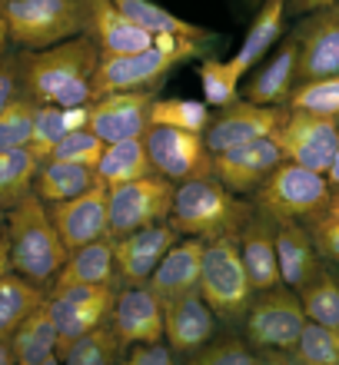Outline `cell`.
<instances>
[{"label":"cell","mask_w":339,"mask_h":365,"mask_svg":"<svg viewBox=\"0 0 339 365\" xmlns=\"http://www.w3.org/2000/svg\"><path fill=\"white\" fill-rule=\"evenodd\" d=\"M100 63V47L87 34L44 50H24L17 57L20 90L37 103L80 106L93 100V70Z\"/></svg>","instance_id":"6da1fadb"},{"label":"cell","mask_w":339,"mask_h":365,"mask_svg":"<svg viewBox=\"0 0 339 365\" xmlns=\"http://www.w3.org/2000/svg\"><path fill=\"white\" fill-rule=\"evenodd\" d=\"M7 240H10V266L14 272L27 276L37 286H50L60 266L67 262L70 250L60 240L57 226L50 220L47 202L30 190L24 200L7 210Z\"/></svg>","instance_id":"7a4b0ae2"},{"label":"cell","mask_w":339,"mask_h":365,"mask_svg":"<svg viewBox=\"0 0 339 365\" xmlns=\"http://www.w3.org/2000/svg\"><path fill=\"white\" fill-rule=\"evenodd\" d=\"M253 216V206L230 192L216 176H196L183 180L173 192L170 226L176 236H196V240H220V236H240L243 222Z\"/></svg>","instance_id":"3957f363"},{"label":"cell","mask_w":339,"mask_h":365,"mask_svg":"<svg viewBox=\"0 0 339 365\" xmlns=\"http://www.w3.org/2000/svg\"><path fill=\"white\" fill-rule=\"evenodd\" d=\"M333 196V182L326 173H316L310 166L283 160L266 180L253 190V210L270 216V220H296L310 222L326 210Z\"/></svg>","instance_id":"277c9868"},{"label":"cell","mask_w":339,"mask_h":365,"mask_svg":"<svg viewBox=\"0 0 339 365\" xmlns=\"http://www.w3.org/2000/svg\"><path fill=\"white\" fill-rule=\"evenodd\" d=\"M303 326H306V312L290 286L256 292L250 312L243 316L246 342L260 352V359H276V362H290Z\"/></svg>","instance_id":"5b68a950"},{"label":"cell","mask_w":339,"mask_h":365,"mask_svg":"<svg viewBox=\"0 0 339 365\" xmlns=\"http://www.w3.org/2000/svg\"><path fill=\"white\" fill-rule=\"evenodd\" d=\"M200 296L213 309L216 319L240 322L253 306L256 289L250 282V272L243 266L240 242L236 236L210 240L203 250V272H200Z\"/></svg>","instance_id":"8992f818"},{"label":"cell","mask_w":339,"mask_h":365,"mask_svg":"<svg viewBox=\"0 0 339 365\" xmlns=\"http://www.w3.org/2000/svg\"><path fill=\"white\" fill-rule=\"evenodd\" d=\"M4 17L17 50H44L84 34L80 0H4Z\"/></svg>","instance_id":"52a82bcc"},{"label":"cell","mask_w":339,"mask_h":365,"mask_svg":"<svg viewBox=\"0 0 339 365\" xmlns=\"http://www.w3.org/2000/svg\"><path fill=\"white\" fill-rule=\"evenodd\" d=\"M176 182L160 173L140 176L107 186V216H110V236H123L150 222H166L173 210Z\"/></svg>","instance_id":"ba28073f"},{"label":"cell","mask_w":339,"mask_h":365,"mask_svg":"<svg viewBox=\"0 0 339 365\" xmlns=\"http://www.w3.org/2000/svg\"><path fill=\"white\" fill-rule=\"evenodd\" d=\"M143 143L146 156L153 163V173L166 176V180L183 182L196 180V176H213V153H210L203 133L150 123V130L143 133Z\"/></svg>","instance_id":"9c48e42d"},{"label":"cell","mask_w":339,"mask_h":365,"mask_svg":"<svg viewBox=\"0 0 339 365\" xmlns=\"http://www.w3.org/2000/svg\"><path fill=\"white\" fill-rule=\"evenodd\" d=\"M283 150V160L310 166L316 173H326L339 150V120L310 113V110H286L280 133L273 136Z\"/></svg>","instance_id":"30bf717a"},{"label":"cell","mask_w":339,"mask_h":365,"mask_svg":"<svg viewBox=\"0 0 339 365\" xmlns=\"http://www.w3.org/2000/svg\"><path fill=\"white\" fill-rule=\"evenodd\" d=\"M113 299L116 286H67L57 289V292H47L50 316L57 322L60 349L84 332H90V329L110 322Z\"/></svg>","instance_id":"8fae6325"},{"label":"cell","mask_w":339,"mask_h":365,"mask_svg":"<svg viewBox=\"0 0 339 365\" xmlns=\"http://www.w3.org/2000/svg\"><path fill=\"white\" fill-rule=\"evenodd\" d=\"M173 67L176 60L160 47H146L136 53H123V57H100L93 80H90L93 100L103 93H120V90H160Z\"/></svg>","instance_id":"7c38bea8"},{"label":"cell","mask_w":339,"mask_h":365,"mask_svg":"<svg viewBox=\"0 0 339 365\" xmlns=\"http://www.w3.org/2000/svg\"><path fill=\"white\" fill-rule=\"evenodd\" d=\"M283 120H286V106H263L250 103V100H236V103L223 106L216 120H210L203 140L210 146V153H223L230 146L250 143L260 136H276Z\"/></svg>","instance_id":"4fadbf2b"},{"label":"cell","mask_w":339,"mask_h":365,"mask_svg":"<svg viewBox=\"0 0 339 365\" xmlns=\"http://www.w3.org/2000/svg\"><path fill=\"white\" fill-rule=\"evenodd\" d=\"M156 90H120L90 100V130L103 140H133L150 130V110H153Z\"/></svg>","instance_id":"5bb4252c"},{"label":"cell","mask_w":339,"mask_h":365,"mask_svg":"<svg viewBox=\"0 0 339 365\" xmlns=\"http://www.w3.org/2000/svg\"><path fill=\"white\" fill-rule=\"evenodd\" d=\"M180 240L170 222H150L133 232L113 236V259H116V276L123 286H146L166 250Z\"/></svg>","instance_id":"9a60e30c"},{"label":"cell","mask_w":339,"mask_h":365,"mask_svg":"<svg viewBox=\"0 0 339 365\" xmlns=\"http://www.w3.org/2000/svg\"><path fill=\"white\" fill-rule=\"evenodd\" d=\"M280 163V143L273 136H260V140H250V143L230 146L223 153H213V176L236 196H253V190Z\"/></svg>","instance_id":"2e32d148"},{"label":"cell","mask_w":339,"mask_h":365,"mask_svg":"<svg viewBox=\"0 0 339 365\" xmlns=\"http://www.w3.org/2000/svg\"><path fill=\"white\" fill-rule=\"evenodd\" d=\"M84 7V34L100 47V57H123L153 47V34L136 27L113 0H80Z\"/></svg>","instance_id":"e0dca14e"},{"label":"cell","mask_w":339,"mask_h":365,"mask_svg":"<svg viewBox=\"0 0 339 365\" xmlns=\"http://www.w3.org/2000/svg\"><path fill=\"white\" fill-rule=\"evenodd\" d=\"M296 43H300V63H296V77L303 80H320L336 77L339 73V10H316L306 14L300 27H296Z\"/></svg>","instance_id":"ac0fdd59"},{"label":"cell","mask_w":339,"mask_h":365,"mask_svg":"<svg viewBox=\"0 0 339 365\" xmlns=\"http://www.w3.org/2000/svg\"><path fill=\"white\" fill-rule=\"evenodd\" d=\"M50 220L57 226L60 240L67 242V250H77L84 242H93L100 236H110V216H107V186L93 182L87 192H80L74 200L47 202Z\"/></svg>","instance_id":"d6986e66"},{"label":"cell","mask_w":339,"mask_h":365,"mask_svg":"<svg viewBox=\"0 0 339 365\" xmlns=\"http://www.w3.org/2000/svg\"><path fill=\"white\" fill-rule=\"evenodd\" d=\"M110 326L123 349L163 339V302L146 286H123L113 299Z\"/></svg>","instance_id":"ffe728a7"},{"label":"cell","mask_w":339,"mask_h":365,"mask_svg":"<svg viewBox=\"0 0 339 365\" xmlns=\"http://www.w3.org/2000/svg\"><path fill=\"white\" fill-rule=\"evenodd\" d=\"M213 309L206 306V299L196 292L173 299L163 306V339L166 346L173 349L176 356H190L193 359L200 349H206V342L213 339L216 322H213Z\"/></svg>","instance_id":"44dd1931"},{"label":"cell","mask_w":339,"mask_h":365,"mask_svg":"<svg viewBox=\"0 0 339 365\" xmlns=\"http://www.w3.org/2000/svg\"><path fill=\"white\" fill-rule=\"evenodd\" d=\"M296 63H300V43L290 37L283 47L270 50V57L260 60L256 67L246 73L243 83V100L263 106H286L290 93L296 90L300 77H296Z\"/></svg>","instance_id":"7402d4cb"},{"label":"cell","mask_w":339,"mask_h":365,"mask_svg":"<svg viewBox=\"0 0 339 365\" xmlns=\"http://www.w3.org/2000/svg\"><path fill=\"white\" fill-rule=\"evenodd\" d=\"M203 250H206V240H196V236H186L183 242H173L166 250V256L160 259V266L153 269L146 289L163 306L186 296V292H196L200 289V272H203Z\"/></svg>","instance_id":"603a6c76"},{"label":"cell","mask_w":339,"mask_h":365,"mask_svg":"<svg viewBox=\"0 0 339 365\" xmlns=\"http://www.w3.org/2000/svg\"><path fill=\"white\" fill-rule=\"evenodd\" d=\"M236 242H240L243 266L250 272V282L256 292L283 286L280 256H276V220H270V216H263V212L253 210V216L243 222Z\"/></svg>","instance_id":"cb8c5ba5"},{"label":"cell","mask_w":339,"mask_h":365,"mask_svg":"<svg viewBox=\"0 0 339 365\" xmlns=\"http://www.w3.org/2000/svg\"><path fill=\"white\" fill-rule=\"evenodd\" d=\"M116 259H113V236H100L93 242H84L70 250L67 262L50 282V292L67 286H116Z\"/></svg>","instance_id":"d4e9b609"},{"label":"cell","mask_w":339,"mask_h":365,"mask_svg":"<svg viewBox=\"0 0 339 365\" xmlns=\"http://www.w3.org/2000/svg\"><path fill=\"white\" fill-rule=\"evenodd\" d=\"M276 256H280V279L293 292L303 289L316 272L323 269L320 252L313 246V236L306 222L283 220L276 222Z\"/></svg>","instance_id":"484cf974"},{"label":"cell","mask_w":339,"mask_h":365,"mask_svg":"<svg viewBox=\"0 0 339 365\" xmlns=\"http://www.w3.org/2000/svg\"><path fill=\"white\" fill-rule=\"evenodd\" d=\"M14 356L17 365H54L60 362V336H57V322L50 316V306L40 302L10 336Z\"/></svg>","instance_id":"4316f807"},{"label":"cell","mask_w":339,"mask_h":365,"mask_svg":"<svg viewBox=\"0 0 339 365\" xmlns=\"http://www.w3.org/2000/svg\"><path fill=\"white\" fill-rule=\"evenodd\" d=\"M283 24H286V0H263L250 30H246V37H243L240 50L230 60L240 77H246L263 57H270V50L283 37Z\"/></svg>","instance_id":"83f0119b"},{"label":"cell","mask_w":339,"mask_h":365,"mask_svg":"<svg viewBox=\"0 0 339 365\" xmlns=\"http://www.w3.org/2000/svg\"><path fill=\"white\" fill-rule=\"evenodd\" d=\"M93 182H100L93 166L67 163V160H44L37 176H34V192L44 202H60L87 192Z\"/></svg>","instance_id":"f1b7e54d"},{"label":"cell","mask_w":339,"mask_h":365,"mask_svg":"<svg viewBox=\"0 0 339 365\" xmlns=\"http://www.w3.org/2000/svg\"><path fill=\"white\" fill-rule=\"evenodd\" d=\"M150 173H153V163H150V156H146L143 136L107 143L103 146V153H100L97 176H100L103 186H116V182H126V180H140V176H150Z\"/></svg>","instance_id":"f546056e"},{"label":"cell","mask_w":339,"mask_h":365,"mask_svg":"<svg viewBox=\"0 0 339 365\" xmlns=\"http://www.w3.org/2000/svg\"><path fill=\"white\" fill-rule=\"evenodd\" d=\"M40 302H47L44 286L30 282L27 276H20V272H14V269H10L7 276H0V339L14 336V329H17Z\"/></svg>","instance_id":"4dcf8cb0"},{"label":"cell","mask_w":339,"mask_h":365,"mask_svg":"<svg viewBox=\"0 0 339 365\" xmlns=\"http://www.w3.org/2000/svg\"><path fill=\"white\" fill-rule=\"evenodd\" d=\"M113 4L133 20L136 27H143L146 34H180V37L210 40V30L183 20L180 14L166 10L163 4H156V0H113Z\"/></svg>","instance_id":"1f68e13d"},{"label":"cell","mask_w":339,"mask_h":365,"mask_svg":"<svg viewBox=\"0 0 339 365\" xmlns=\"http://www.w3.org/2000/svg\"><path fill=\"white\" fill-rule=\"evenodd\" d=\"M40 163L44 160L30 146L0 150V210H14L34 190V176H37Z\"/></svg>","instance_id":"d6a6232c"},{"label":"cell","mask_w":339,"mask_h":365,"mask_svg":"<svg viewBox=\"0 0 339 365\" xmlns=\"http://www.w3.org/2000/svg\"><path fill=\"white\" fill-rule=\"evenodd\" d=\"M123 356H126V349L116 339L110 322L90 329V332H84V336H77L74 342H67V346L60 349V362H67V365H113Z\"/></svg>","instance_id":"836d02e7"},{"label":"cell","mask_w":339,"mask_h":365,"mask_svg":"<svg viewBox=\"0 0 339 365\" xmlns=\"http://www.w3.org/2000/svg\"><path fill=\"white\" fill-rule=\"evenodd\" d=\"M296 296H300V302H303L306 319L339 329V282L326 269H320L306 286L296 289Z\"/></svg>","instance_id":"e575fe53"},{"label":"cell","mask_w":339,"mask_h":365,"mask_svg":"<svg viewBox=\"0 0 339 365\" xmlns=\"http://www.w3.org/2000/svg\"><path fill=\"white\" fill-rule=\"evenodd\" d=\"M290 362H300V365H339V329L306 319V326H303L300 342H296V349H293Z\"/></svg>","instance_id":"d590c367"},{"label":"cell","mask_w":339,"mask_h":365,"mask_svg":"<svg viewBox=\"0 0 339 365\" xmlns=\"http://www.w3.org/2000/svg\"><path fill=\"white\" fill-rule=\"evenodd\" d=\"M34 113H37V100L20 90V93L0 110V150L30 146V136H34Z\"/></svg>","instance_id":"8d00e7d4"},{"label":"cell","mask_w":339,"mask_h":365,"mask_svg":"<svg viewBox=\"0 0 339 365\" xmlns=\"http://www.w3.org/2000/svg\"><path fill=\"white\" fill-rule=\"evenodd\" d=\"M200 83H203L206 103L216 106V110H223V106H230V103H236V100H240L243 77L233 70L230 60L206 57L203 63H200Z\"/></svg>","instance_id":"74e56055"},{"label":"cell","mask_w":339,"mask_h":365,"mask_svg":"<svg viewBox=\"0 0 339 365\" xmlns=\"http://www.w3.org/2000/svg\"><path fill=\"white\" fill-rule=\"evenodd\" d=\"M286 106H293V110H310V113L339 120V73L336 77L303 80L300 87L290 93Z\"/></svg>","instance_id":"f35d334b"},{"label":"cell","mask_w":339,"mask_h":365,"mask_svg":"<svg viewBox=\"0 0 339 365\" xmlns=\"http://www.w3.org/2000/svg\"><path fill=\"white\" fill-rule=\"evenodd\" d=\"M150 123L180 126V130L206 133V126H210V110H206V103H200V100H153Z\"/></svg>","instance_id":"ab89813d"},{"label":"cell","mask_w":339,"mask_h":365,"mask_svg":"<svg viewBox=\"0 0 339 365\" xmlns=\"http://www.w3.org/2000/svg\"><path fill=\"white\" fill-rule=\"evenodd\" d=\"M70 133V123H67V106H57V103H37V113H34V136H30V150L47 160L50 150L57 146L60 136Z\"/></svg>","instance_id":"60d3db41"},{"label":"cell","mask_w":339,"mask_h":365,"mask_svg":"<svg viewBox=\"0 0 339 365\" xmlns=\"http://www.w3.org/2000/svg\"><path fill=\"white\" fill-rule=\"evenodd\" d=\"M103 146L107 143H103L90 126H84V130H70L67 136H60L47 160H67V163H84V166H93V170H97Z\"/></svg>","instance_id":"b9f144b4"},{"label":"cell","mask_w":339,"mask_h":365,"mask_svg":"<svg viewBox=\"0 0 339 365\" xmlns=\"http://www.w3.org/2000/svg\"><path fill=\"white\" fill-rule=\"evenodd\" d=\"M193 362L200 365H256L260 362V352L246 342V339H210L206 342V349H200L193 356Z\"/></svg>","instance_id":"7bdbcfd3"},{"label":"cell","mask_w":339,"mask_h":365,"mask_svg":"<svg viewBox=\"0 0 339 365\" xmlns=\"http://www.w3.org/2000/svg\"><path fill=\"white\" fill-rule=\"evenodd\" d=\"M306 230H310V236H313L316 252L326 256L330 262H339V216L323 210L320 216H313V220L306 222Z\"/></svg>","instance_id":"ee69618b"},{"label":"cell","mask_w":339,"mask_h":365,"mask_svg":"<svg viewBox=\"0 0 339 365\" xmlns=\"http://www.w3.org/2000/svg\"><path fill=\"white\" fill-rule=\"evenodd\" d=\"M123 359L130 365H173L180 356L166 346V339H160V342H140V346H130V352H126Z\"/></svg>","instance_id":"f6af8a7d"},{"label":"cell","mask_w":339,"mask_h":365,"mask_svg":"<svg viewBox=\"0 0 339 365\" xmlns=\"http://www.w3.org/2000/svg\"><path fill=\"white\" fill-rule=\"evenodd\" d=\"M20 93V70L17 57H0V110Z\"/></svg>","instance_id":"bcb514c9"},{"label":"cell","mask_w":339,"mask_h":365,"mask_svg":"<svg viewBox=\"0 0 339 365\" xmlns=\"http://www.w3.org/2000/svg\"><path fill=\"white\" fill-rule=\"evenodd\" d=\"M330 7H336V0H286V10L300 14V17L316 14V10H330Z\"/></svg>","instance_id":"7dc6e473"},{"label":"cell","mask_w":339,"mask_h":365,"mask_svg":"<svg viewBox=\"0 0 339 365\" xmlns=\"http://www.w3.org/2000/svg\"><path fill=\"white\" fill-rule=\"evenodd\" d=\"M14 269L10 266V240H7V226H0V276H7Z\"/></svg>","instance_id":"c3c4849f"},{"label":"cell","mask_w":339,"mask_h":365,"mask_svg":"<svg viewBox=\"0 0 339 365\" xmlns=\"http://www.w3.org/2000/svg\"><path fill=\"white\" fill-rule=\"evenodd\" d=\"M7 47H10V27L7 17H4V4H0V57H7Z\"/></svg>","instance_id":"681fc988"},{"label":"cell","mask_w":339,"mask_h":365,"mask_svg":"<svg viewBox=\"0 0 339 365\" xmlns=\"http://www.w3.org/2000/svg\"><path fill=\"white\" fill-rule=\"evenodd\" d=\"M0 365H17V356H14L10 339H0Z\"/></svg>","instance_id":"f907efd6"},{"label":"cell","mask_w":339,"mask_h":365,"mask_svg":"<svg viewBox=\"0 0 339 365\" xmlns=\"http://www.w3.org/2000/svg\"><path fill=\"white\" fill-rule=\"evenodd\" d=\"M326 176H330L333 186H339V150H336V156H333V163H330V170H326Z\"/></svg>","instance_id":"816d5d0a"},{"label":"cell","mask_w":339,"mask_h":365,"mask_svg":"<svg viewBox=\"0 0 339 365\" xmlns=\"http://www.w3.org/2000/svg\"><path fill=\"white\" fill-rule=\"evenodd\" d=\"M326 212L339 216V186H333V196H330V202H326Z\"/></svg>","instance_id":"f5cc1de1"},{"label":"cell","mask_w":339,"mask_h":365,"mask_svg":"<svg viewBox=\"0 0 339 365\" xmlns=\"http://www.w3.org/2000/svg\"><path fill=\"white\" fill-rule=\"evenodd\" d=\"M0 226H4V216H0Z\"/></svg>","instance_id":"db71d44e"},{"label":"cell","mask_w":339,"mask_h":365,"mask_svg":"<svg viewBox=\"0 0 339 365\" xmlns=\"http://www.w3.org/2000/svg\"><path fill=\"white\" fill-rule=\"evenodd\" d=\"M336 10H339V0H336Z\"/></svg>","instance_id":"11a10c76"},{"label":"cell","mask_w":339,"mask_h":365,"mask_svg":"<svg viewBox=\"0 0 339 365\" xmlns=\"http://www.w3.org/2000/svg\"><path fill=\"white\" fill-rule=\"evenodd\" d=\"M0 4H4V0H0Z\"/></svg>","instance_id":"9f6ffc18"}]
</instances>
